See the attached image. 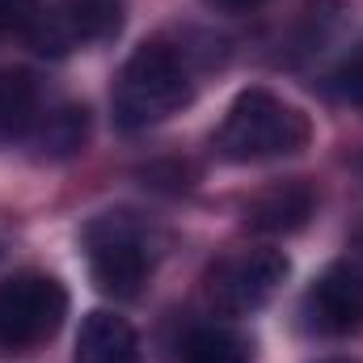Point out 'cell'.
<instances>
[{
    "instance_id": "cell-1",
    "label": "cell",
    "mask_w": 363,
    "mask_h": 363,
    "mask_svg": "<svg viewBox=\"0 0 363 363\" xmlns=\"http://www.w3.org/2000/svg\"><path fill=\"white\" fill-rule=\"evenodd\" d=\"M304 144H308V118L267 89H245L228 106L216 131V152L237 165L287 157L300 152Z\"/></svg>"
},
{
    "instance_id": "cell-2",
    "label": "cell",
    "mask_w": 363,
    "mask_h": 363,
    "mask_svg": "<svg viewBox=\"0 0 363 363\" xmlns=\"http://www.w3.org/2000/svg\"><path fill=\"white\" fill-rule=\"evenodd\" d=\"M190 72L182 55L165 43H144L118 72L114 85V123L123 131H140L165 123L190 101Z\"/></svg>"
},
{
    "instance_id": "cell-3",
    "label": "cell",
    "mask_w": 363,
    "mask_h": 363,
    "mask_svg": "<svg viewBox=\"0 0 363 363\" xmlns=\"http://www.w3.org/2000/svg\"><path fill=\"white\" fill-rule=\"evenodd\" d=\"M81 241L101 296H114V300L140 296L144 279L152 271V233L144 220H135L131 211H106L85 224Z\"/></svg>"
},
{
    "instance_id": "cell-4",
    "label": "cell",
    "mask_w": 363,
    "mask_h": 363,
    "mask_svg": "<svg viewBox=\"0 0 363 363\" xmlns=\"http://www.w3.org/2000/svg\"><path fill=\"white\" fill-rule=\"evenodd\" d=\"M68 317V291L51 274H13L0 283V342L38 347L60 334Z\"/></svg>"
},
{
    "instance_id": "cell-5",
    "label": "cell",
    "mask_w": 363,
    "mask_h": 363,
    "mask_svg": "<svg viewBox=\"0 0 363 363\" xmlns=\"http://www.w3.org/2000/svg\"><path fill=\"white\" fill-rule=\"evenodd\" d=\"M291 274V262L283 250H241L207 274V300L224 317H250L262 304H271L283 279Z\"/></svg>"
},
{
    "instance_id": "cell-6",
    "label": "cell",
    "mask_w": 363,
    "mask_h": 363,
    "mask_svg": "<svg viewBox=\"0 0 363 363\" xmlns=\"http://www.w3.org/2000/svg\"><path fill=\"white\" fill-rule=\"evenodd\" d=\"M118 26H123V0H60L51 9H38L26 38L43 55H64L81 43L114 38Z\"/></svg>"
},
{
    "instance_id": "cell-7",
    "label": "cell",
    "mask_w": 363,
    "mask_h": 363,
    "mask_svg": "<svg viewBox=\"0 0 363 363\" xmlns=\"http://www.w3.org/2000/svg\"><path fill=\"white\" fill-rule=\"evenodd\" d=\"M304 313L321 334H355L363 330V271L338 262L317 274L304 296Z\"/></svg>"
},
{
    "instance_id": "cell-8",
    "label": "cell",
    "mask_w": 363,
    "mask_h": 363,
    "mask_svg": "<svg viewBox=\"0 0 363 363\" xmlns=\"http://www.w3.org/2000/svg\"><path fill=\"white\" fill-rule=\"evenodd\" d=\"M313 207H317V194L308 182H279L271 190H262L258 199H250L245 224L254 233H267V237H287V233H300L308 224Z\"/></svg>"
},
{
    "instance_id": "cell-9",
    "label": "cell",
    "mask_w": 363,
    "mask_h": 363,
    "mask_svg": "<svg viewBox=\"0 0 363 363\" xmlns=\"http://www.w3.org/2000/svg\"><path fill=\"white\" fill-rule=\"evenodd\" d=\"M72 363H140V338L127 317L97 308L81 321Z\"/></svg>"
},
{
    "instance_id": "cell-10",
    "label": "cell",
    "mask_w": 363,
    "mask_h": 363,
    "mask_svg": "<svg viewBox=\"0 0 363 363\" xmlns=\"http://www.w3.org/2000/svg\"><path fill=\"white\" fill-rule=\"evenodd\" d=\"M47 114L43 89L26 68H9L0 72V140H21L34 135L38 118Z\"/></svg>"
},
{
    "instance_id": "cell-11",
    "label": "cell",
    "mask_w": 363,
    "mask_h": 363,
    "mask_svg": "<svg viewBox=\"0 0 363 363\" xmlns=\"http://www.w3.org/2000/svg\"><path fill=\"white\" fill-rule=\"evenodd\" d=\"M85 135H89L85 106H55L34 127V144H38L43 157H72V152L85 148Z\"/></svg>"
},
{
    "instance_id": "cell-12",
    "label": "cell",
    "mask_w": 363,
    "mask_h": 363,
    "mask_svg": "<svg viewBox=\"0 0 363 363\" xmlns=\"http://www.w3.org/2000/svg\"><path fill=\"white\" fill-rule=\"evenodd\" d=\"M178 363H250V342L224 325H194L182 338Z\"/></svg>"
},
{
    "instance_id": "cell-13",
    "label": "cell",
    "mask_w": 363,
    "mask_h": 363,
    "mask_svg": "<svg viewBox=\"0 0 363 363\" xmlns=\"http://www.w3.org/2000/svg\"><path fill=\"white\" fill-rule=\"evenodd\" d=\"M330 89L334 97H342V101H355L363 106V43L334 68V77H330Z\"/></svg>"
},
{
    "instance_id": "cell-14",
    "label": "cell",
    "mask_w": 363,
    "mask_h": 363,
    "mask_svg": "<svg viewBox=\"0 0 363 363\" xmlns=\"http://www.w3.org/2000/svg\"><path fill=\"white\" fill-rule=\"evenodd\" d=\"M38 0H0V38L4 34H26L38 17Z\"/></svg>"
},
{
    "instance_id": "cell-15",
    "label": "cell",
    "mask_w": 363,
    "mask_h": 363,
    "mask_svg": "<svg viewBox=\"0 0 363 363\" xmlns=\"http://www.w3.org/2000/svg\"><path fill=\"white\" fill-rule=\"evenodd\" d=\"M216 9H228V13H241V9H254V4H262V0H211Z\"/></svg>"
},
{
    "instance_id": "cell-16",
    "label": "cell",
    "mask_w": 363,
    "mask_h": 363,
    "mask_svg": "<svg viewBox=\"0 0 363 363\" xmlns=\"http://www.w3.org/2000/svg\"><path fill=\"white\" fill-rule=\"evenodd\" d=\"M317 363H355V359H317Z\"/></svg>"
}]
</instances>
